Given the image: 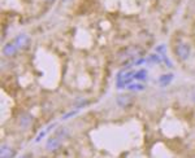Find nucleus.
Instances as JSON below:
<instances>
[{"label": "nucleus", "instance_id": "obj_13", "mask_svg": "<svg viewBox=\"0 0 195 158\" xmlns=\"http://www.w3.org/2000/svg\"><path fill=\"white\" fill-rule=\"evenodd\" d=\"M156 52H158V53L164 55V52H165V46H160V47H158V48H156Z\"/></svg>", "mask_w": 195, "mask_h": 158}, {"label": "nucleus", "instance_id": "obj_15", "mask_svg": "<svg viewBox=\"0 0 195 158\" xmlns=\"http://www.w3.org/2000/svg\"><path fill=\"white\" fill-rule=\"evenodd\" d=\"M191 100H193V101L195 103V91H194L193 93H191Z\"/></svg>", "mask_w": 195, "mask_h": 158}, {"label": "nucleus", "instance_id": "obj_7", "mask_svg": "<svg viewBox=\"0 0 195 158\" xmlns=\"http://www.w3.org/2000/svg\"><path fill=\"white\" fill-rule=\"evenodd\" d=\"M16 153L12 150V149L8 147V145H5V144H4V145H2V150H0V156H2L3 158H9V157H13L15 156Z\"/></svg>", "mask_w": 195, "mask_h": 158}, {"label": "nucleus", "instance_id": "obj_10", "mask_svg": "<svg viewBox=\"0 0 195 158\" xmlns=\"http://www.w3.org/2000/svg\"><path fill=\"white\" fill-rule=\"evenodd\" d=\"M133 78H134V79H137V81H145V79L147 78V71H146L145 69L138 70L137 73H134Z\"/></svg>", "mask_w": 195, "mask_h": 158}, {"label": "nucleus", "instance_id": "obj_8", "mask_svg": "<svg viewBox=\"0 0 195 158\" xmlns=\"http://www.w3.org/2000/svg\"><path fill=\"white\" fill-rule=\"evenodd\" d=\"M172 79H173V74H164V75H161L159 78V83L163 87H165L172 82Z\"/></svg>", "mask_w": 195, "mask_h": 158}, {"label": "nucleus", "instance_id": "obj_3", "mask_svg": "<svg viewBox=\"0 0 195 158\" xmlns=\"http://www.w3.org/2000/svg\"><path fill=\"white\" fill-rule=\"evenodd\" d=\"M17 49H18V47H17L16 43L11 42V43H8V44L4 46L3 53H4V56H7V57H13V56H16Z\"/></svg>", "mask_w": 195, "mask_h": 158}, {"label": "nucleus", "instance_id": "obj_6", "mask_svg": "<svg viewBox=\"0 0 195 158\" xmlns=\"http://www.w3.org/2000/svg\"><path fill=\"white\" fill-rule=\"evenodd\" d=\"M132 103H133V97L130 95H120V96H117V104H119L120 106L126 108Z\"/></svg>", "mask_w": 195, "mask_h": 158}, {"label": "nucleus", "instance_id": "obj_1", "mask_svg": "<svg viewBox=\"0 0 195 158\" xmlns=\"http://www.w3.org/2000/svg\"><path fill=\"white\" fill-rule=\"evenodd\" d=\"M190 53H191V49H190V46L186 43H178L176 46V55L180 60L186 61L190 57Z\"/></svg>", "mask_w": 195, "mask_h": 158}, {"label": "nucleus", "instance_id": "obj_17", "mask_svg": "<svg viewBox=\"0 0 195 158\" xmlns=\"http://www.w3.org/2000/svg\"><path fill=\"white\" fill-rule=\"evenodd\" d=\"M69 2V0H63V3H68Z\"/></svg>", "mask_w": 195, "mask_h": 158}, {"label": "nucleus", "instance_id": "obj_16", "mask_svg": "<svg viewBox=\"0 0 195 158\" xmlns=\"http://www.w3.org/2000/svg\"><path fill=\"white\" fill-rule=\"evenodd\" d=\"M46 2H47V3H52V2H54V0H46Z\"/></svg>", "mask_w": 195, "mask_h": 158}, {"label": "nucleus", "instance_id": "obj_9", "mask_svg": "<svg viewBox=\"0 0 195 158\" xmlns=\"http://www.w3.org/2000/svg\"><path fill=\"white\" fill-rule=\"evenodd\" d=\"M147 62H154V64H160L163 61V55H160V53H158V55H150L148 56V58L146 60Z\"/></svg>", "mask_w": 195, "mask_h": 158}, {"label": "nucleus", "instance_id": "obj_5", "mask_svg": "<svg viewBox=\"0 0 195 158\" xmlns=\"http://www.w3.org/2000/svg\"><path fill=\"white\" fill-rule=\"evenodd\" d=\"M31 121H33V115L31 114H29V113H22L20 115V126L22 127V128H26V127H29L30 123H31Z\"/></svg>", "mask_w": 195, "mask_h": 158}, {"label": "nucleus", "instance_id": "obj_2", "mask_svg": "<svg viewBox=\"0 0 195 158\" xmlns=\"http://www.w3.org/2000/svg\"><path fill=\"white\" fill-rule=\"evenodd\" d=\"M15 43L17 44V47H18V49H26V48H29V46H30V38H29V35H26V34H20L16 36Z\"/></svg>", "mask_w": 195, "mask_h": 158}, {"label": "nucleus", "instance_id": "obj_12", "mask_svg": "<svg viewBox=\"0 0 195 158\" xmlns=\"http://www.w3.org/2000/svg\"><path fill=\"white\" fill-rule=\"evenodd\" d=\"M55 136H57V137H60V139H64V137H67V136H68V131L65 130L64 127H61V128L56 130Z\"/></svg>", "mask_w": 195, "mask_h": 158}, {"label": "nucleus", "instance_id": "obj_14", "mask_svg": "<svg viewBox=\"0 0 195 158\" xmlns=\"http://www.w3.org/2000/svg\"><path fill=\"white\" fill-rule=\"evenodd\" d=\"M76 114H77V112H70V113H68V114H65V115L63 117V119L65 121V119H68V118H69V117H73V115H76Z\"/></svg>", "mask_w": 195, "mask_h": 158}, {"label": "nucleus", "instance_id": "obj_11", "mask_svg": "<svg viewBox=\"0 0 195 158\" xmlns=\"http://www.w3.org/2000/svg\"><path fill=\"white\" fill-rule=\"evenodd\" d=\"M128 90H130V91H143L145 90V86L139 84V83H130V84L128 86Z\"/></svg>", "mask_w": 195, "mask_h": 158}, {"label": "nucleus", "instance_id": "obj_4", "mask_svg": "<svg viewBox=\"0 0 195 158\" xmlns=\"http://www.w3.org/2000/svg\"><path fill=\"white\" fill-rule=\"evenodd\" d=\"M60 145H61V139L54 135L51 139H48L46 148H47V150H51L52 152V150H56V149H59Z\"/></svg>", "mask_w": 195, "mask_h": 158}]
</instances>
